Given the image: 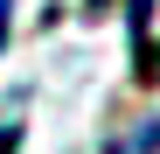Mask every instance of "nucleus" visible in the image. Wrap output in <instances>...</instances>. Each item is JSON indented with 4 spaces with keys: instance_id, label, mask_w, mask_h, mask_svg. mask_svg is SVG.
<instances>
[{
    "instance_id": "obj_1",
    "label": "nucleus",
    "mask_w": 160,
    "mask_h": 154,
    "mask_svg": "<svg viewBox=\"0 0 160 154\" xmlns=\"http://www.w3.org/2000/svg\"><path fill=\"white\" fill-rule=\"evenodd\" d=\"M104 154H160V112H153L146 126H132V133H118Z\"/></svg>"
},
{
    "instance_id": "obj_2",
    "label": "nucleus",
    "mask_w": 160,
    "mask_h": 154,
    "mask_svg": "<svg viewBox=\"0 0 160 154\" xmlns=\"http://www.w3.org/2000/svg\"><path fill=\"white\" fill-rule=\"evenodd\" d=\"M21 147V119H7V126H0V154H14Z\"/></svg>"
},
{
    "instance_id": "obj_3",
    "label": "nucleus",
    "mask_w": 160,
    "mask_h": 154,
    "mask_svg": "<svg viewBox=\"0 0 160 154\" xmlns=\"http://www.w3.org/2000/svg\"><path fill=\"white\" fill-rule=\"evenodd\" d=\"M7 28H14V0H0V49H7Z\"/></svg>"
}]
</instances>
